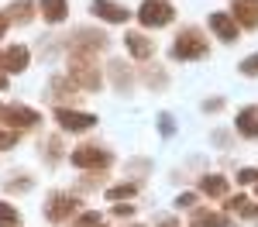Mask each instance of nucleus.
Listing matches in <instances>:
<instances>
[{"label": "nucleus", "instance_id": "f257e3e1", "mask_svg": "<svg viewBox=\"0 0 258 227\" xmlns=\"http://www.w3.org/2000/svg\"><path fill=\"white\" fill-rule=\"evenodd\" d=\"M169 55H172V59H200V55H207V38H203V31H197V28L179 31L176 41H172V48H169Z\"/></svg>", "mask_w": 258, "mask_h": 227}, {"label": "nucleus", "instance_id": "f03ea898", "mask_svg": "<svg viewBox=\"0 0 258 227\" xmlns=\"http://www.w3.org/2000/svg\"><path fill=\"white\" fill-rule=\"evenodd\" d=\"M69 80L76 83V86H83V90H100V86H103V76H100V69L93 65L90 55H73Z\"/></svg>", "mask_w": 258, "mask_h": 227}, {"label": "nucleus", "instance_id": "7ed1b4c3", "mask_svg": "<svg viewBox=\"0 0 258 227\" xmlns=\"http://www.w3.org/2000/svg\"><path fill=\"white\" fill-rule=\"evenodd\" d=\"M172 18H176V11H172V4H165V0H145L138 7V21L145 28H162V24H169Z\"/></svg>", "mask_w": 258, "mask_h": 227}, {"label": "nucleus", "instance_id": "20e7f679", "mask_svg": "<svg viewBox=\"0 0 258 227\" xmlns=\"http://www.w3.org/2000/svg\"><path fill=\"white\" fill-rule=\"evenodd\" d=\"M76 210H80V200H76V196H62V193H55V196L48 200V206H45V217H48L52 224H62V220H69Z\"/></svg>", "mask_w": 258, "mask_h": 227}, {"label": "nucleus", "instance_id": "39448f33", "mask_svg": "<svg viewBox=\"0 0 258 227\" xmlns=\"http://www.w3.org/2000/svg\"><path fill=\"white\" fill-rule=\"evenodd\" d=\"M69 45H73V55H93V52L107 48V35H100V31H76Z\"/></svg>", "mask_w": 258, "mask_h": 227}, {"label": "nucleus", "instance_id": "423d86ee", "mask_svg": "<svg viewBox=\"0 0 258 227\" xmlns=\"http://www.w3.org/2000/svg\"><path fill=\"white\" fill-rule=\"evenodd\" d=\"M69 159H73V165H80V169H90V165L93 169H103V165H110V155L103 148H97V144H80Z\"/></svg>", "mask_w": 258, "mask_h": 227}, {"label": "nucleus", "instance_id": "0eeeda50", "mask_svg": "<svg viewBox=\"0 0 258 227\" xmlns=\"http://www.w3.org/2000/svg\"><path fill=\"white\" fill-rule=\"evenodd\" d=\"M55 121L66 131H90V127H97V117L93 114H80V110H69V107H59L55 110Z\"/></svg>", "mask_w": 258, "mask_h": 227}, {"label": "nucleus", "instance_id": "6e6552de", "mask_svg": "<svg viewBox=\"0 0 258 227\" xmlns=\"http://www.w3.org/2000/svg\"><path fill=\"white\" fill-rule=\"evenodd\" d=\"M0 117L11 124V127H35V124H41V114L38 110H28V107H0Z\"/></svg>", "mask_w": 258, "mask_h": 227}, {"label": "nucleus", "instance_id": "1a4fd4ad", "mask_svg": "<svg viewBox=\"0 0 258 227\" xmlns=\"http://www.w3.org/2000/svg\"><path fill=\"white\" fill-rule=\"evenodd\" d=\"M28 59H31V55H28L24 45H11V48L0 52V69H4V72H24V69H28Z\"/></svg>", "mask_w": 258, "mask_h": 227}, {"label": "nucleus", "instance_id": "9d476101", "mask_svg": "<svg viewBox=\"0 0 258 227\" xmlns=\"http://www.w3.org/2000/svg\"><path fill=\"white\" fill-rule=\"evenodd\" d=\"M90 7H93V14H97V18H103L107 24H124V21L131 18V14H127L120 4H114V0H93Z\"/></svg>", "mask_w": 258, "mask_h": 227}, {"label": "nucleus", "instance_id": "9b49d317", "mask_svg": "<svg viewBox=\"0 0 258 227\" xmlns=\"http://www.w3.org/2000/svg\"><path fill=\"white\" fill-rule=\"evenodd\" d=\"M124 45H127V52H131L135 59H152V52H155L152 38H148V35H141V31H127Z\"/></svg>", "mask_w": 258, "mask_h": 227}, {"label": "nucleus", "instance_id": "f8f14e48", "mask_svg": "<svg viewBox=\"0 0 258 227\" xmlns=\"http://www.w3.org/2000/svg\"><path fill=\"white\" fill-rule=\"evenodd\" d=\"M210 28L217 31V38H224V41H234L238 38V31H241V24L234 18H227V14H210Z\"/></svg>", "mask_w": 258, "mask_h": 227}, {"label": "nucleus", "instance_id": "ddd939ff", "mask_svg": "<svg viewBox=\"0 0 258 227\" xmlns=\"http://www.w3.org/2000/svg\"><path fill=\"white\" fill-rule=\"evenodd\" d=\"M234 18L241 28H258V0H234Z\"/></svg>", "mask_w": 258, "mask_h": 227}, {"label": "nucleus", "instance_id": "4468645a", "mask_svg": "<svg viewBox=\"0 0 258 227\" xmlns=\"http://www.w3.org/2000/svg\"><path fill=\"white\" fill-rule=\"evenodd\" d=\"M66 14H69V4L66 0H41V18L48 21V24L66 21Z\"/></svg>", "mask_w": 258, "mask_h": 227}, {"label": "nucleus", "instance_id": "2eb2a0df", "mask_svg": "<svg viewBox=\"0 0 258 227\" xmlns=\"http://www.w3.org/2000/svg\"><path fill=\"white\" fill-rule=\"evenodd\" d=\"M238 131L244 138H258V110L255 107H244L238 114Z\"/></svg>", "mask_w": 258, "mask_h": 227}, {"label": "nucleus", "instance_id": "dca6fc26", "mask_svg": "<svg viewBox=\"0 0 258 227\" xmlns=\"http://www.w3.org/2000/svg\"><path fill=\"white\" fill-rule=\"evenodd\" d=\"M35 14V4L31 0H18V4H11V11H7V18H14L18 24H28Z\"/></svg>", "mask_w": 258, "mask_h": 227}, {"label": "nucleus", "instance_id": "f3484780", "mask_svg": "<svg viewBox=\"0 0 258 227\" xmlns=\"http://www.w3.org/2000/svg\"><path fill=\"white\" fill-rule=\"evenodd\" d=\"M200 189H203L207 196H224V193H227V179H224V176H207V179L200 183Z\"/></svg>", "mask_w": 258, "mask_h": 227}, {"label": "nucleus", "instance_id": "a211bd4d", "mask_svg": "<svg viewBox=\"0 0 258 227\" xmlns=\"http://www.w3.org/2000/svg\"><path fill=\"white\" fill-rule=\"evenodd\" d=\"M110 80L117 83L120 90H127V86H131V69L120 65V62H110Z\"/></svg>", "mask_w": 258, "mask_h": 227}, {"label": "nucleus", "instance_id": "6ab92c4d", "mask_svg": "<svg viewBox=\"0 0 258 227\" xmlns=\"http://www.w3.org/2000/svg\"><path fill=\"white\" fill-rule=\"evenodd\" d=\"M227 210H238V213H244V217L258 213V206L251 203V200H244V196H231V200H227Z\"/></svg>", "mask_w": 258, "mask_h": 227}, {"label": "nucleus", "instance_id": "aec40b11", "mask_svg": "<svg viewBox=\"0 0 258 227\" xmlns=\"http://www.w3.org/2000/svg\"><path fill=\"white\" fill-rule=\"evenodd\" d=\"M0 227H18V210L0 200Z\"/></svg>", "mask_w": 258, "mask_h": 227}, {"label": "nucleus", "instance_id": "412c9836", "mask_svg": "<svg viewBox=\"0 0 258 227\" xmlns=\"http://www.w3.org/2000/svg\"><path fill=\"white\" fill-rule=\"evenodd\" d=\"M127 196H135V186H110L107 189V200H127Z\"/></svg>", "mask_w": 258, "mask_h": 227}, {"label": "nucleus", "instance_id": "4be33fe9", "mask_svg": "<svg viewBox=\"0 0 258 227\" xmlns=\"http://www.w3.org/2000/svg\"><path fill=\"white\" fill-rule=\"evenodd\" d=\"M238 69L244 72V76H258V52H255V55H248V59L241 62Z\"/></svg>", "mask_w": 258, "mask_h": 227}, {"label": "nucleus", "instance_id": "5701e85b", "mask_svg": "<svg viewBox=\"0 0 258 227\" xmlns=\"http://www.w3.org/2000/svg\"><path fill=\"white\" fill-rule=\"evenodd\" d=\"M238 183L241 186H255L258 183V169H241V172H238Z\"/></svg>", "mask_w": 258, "mask_h": 227}, {"label": "nucleus", "instance_id": "b1692460", "mask_svg": "<svg viewBox=\"0 0 258 227\" xmlns=\"http://www.w3.org/2000/svg\"><path fill=\"white\" fill-rule=\"evenodd\" d=\"M100 224H103V220H100V213H83L76 227H100Z\"/></svg>", "mask_w": 258, "mask_h": 227}, {"label": "nucleus", "instance_id": "393cba45", "mask_svg": "<svg viewBox=\"0 0 258 227\" xmlns=\"http://www.w3.org/2000/svg\"><path fill=\"white\" fill-rule=\"evenodd\" d=\"M18 144V134H11V131H0V148H14Z\"/></svg>", "mask_w": 258, "mask_h": 227}, {"label": "nucleus", "instance_id": "a878e982", "mask_svg": "<svg viewBox=\"0 0 258 227\" xmlns=\"http://www.w3.org/2000/svg\"><path fill=\"white\" fill-rule=\"evenodd\" d=\"M159 124H162V134H172V117H169V114H162Z\"/></svg>", "mask_w": 258, "mask_h": 227}, {"label": "nucleus", "instance_id": "bb28decb", "mask_svg": "<svg viewBox=\"0 0 258 227\" xmlns=\"http://www.w3.org/2000/svg\"><path fill=\"white\" fill-rule=\"evenodd\" d=\"M197 203V196H193V193H182V196H179V206H193Z\"/></svg>", "mask_w": 258, "mask_h": 227}, {"label": "nucleus", "instance_id": "cd10ccee", "mask_svg": "<svg viewBox=\"0 0 258 227\" xmlns=\"http://www.w3.org/2000/svg\"><path fill=\"white\" fill-rule=\"evenodd\" d=\"M7 24H11V18H7V14H0V38H4V31H7Z\"/></svg>", "mask_w": 258, "mask_h": 227}, {"label": "nucleus", "instance_id": "c85d7f7f", "mask_svg": "<svg viewBox=\"0 0 258 227\" xmlns=\"http://www.w3.org/2000/svg\"><path fill=\"white\" fill-rule=\"evenodd\" d=\"M4 86H7V76H4V72H0V90H4Z\"/></svg>", "mask_w": 258, "mask_h": 227}]
</instances>
